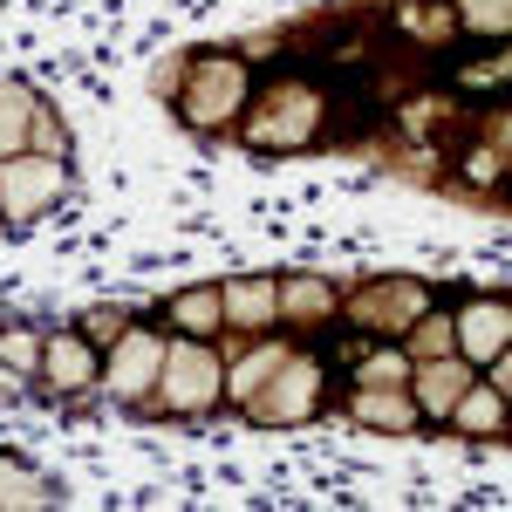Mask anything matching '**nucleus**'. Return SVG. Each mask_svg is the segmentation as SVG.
Segmentation results:
<instances>
[{
	"mask_svg": "<svg viewBox=\"0 0 512 512\" xmlns=\"http://www.w3.org/2000/svg\"><path fill=\"white\" fill-rule=\"evenodd\" d=\"M164 376V410H178V417H192L205 410L212 396H219V355H205L198 342H171L158 362Z\"/></svg>",
	"mask_w": 512,
	"mask_h": 512,
	"instance_id": "nucleus-1",
	"label": "nucleus"
},
{
	"mask_svg": "<svg viewBox=\"0 0 512 512\" xmlns=\"http://www.w3.org/2000/svg\"><path fill=\"white\" fill-rule=\"evenodd\" d=\"M239 96H246V69L239 62H198V82L192 96H185V117L205 130V123H226L239 110Z\"/></svg>",
	"mask_w": 512,
	"mask_h": 512,
	"instance_id": "nucleus-2",
	"label": "nucleus"
},
{
	"mask_svg": "<svg viewBox=\"0 0 512 512\" xmlns=\"http://www.w3.org/2000/svg\"><path fill=\"white\" fill-rule=\"evenodd\" d=\"M55 185H62V171L48 158H14L0 164V212L7 219H35L41 198H55Z\"/></svg>",
	"mask_w": 512,
	"mask_h": 512,
	"instance_id": "nucleus-3",
	"label": "nucleus"
},
{
	"mask_svg": "<svg viewBox=\"0 0 512 512\" xmlns=\"http://www.w3.org/2000/svg\"><path fill=\"white\" fill-rule=\"evenodd\" d=\"M158 362H164V342H158V335H144V328H130L123 349H117V362H110V390H117L123 403H137V396L151 390Z\"/></svg>",
	"mask_w": 512,
	"mask_h": 512,
	"instance_id": "nucleus-4",
	"label": "nucleus"
},
{
	"mask_svg": "<svg viewBox=\"0 0 512 512\" xmlns=\"http://www.w3.org/2000/svg\"><path fill=\"white\" fill-rule=\"evenodd\" d=\"M41 376L55 383V390H89L96 383V355L82 335H48V349H41Z\"/></svg>",
	"mask_w": 512,
	"mask_h": 512,
	"instance_id": "nucleus-5",
	"label": "nucleus"
},
{
	"mask_svg": "<svg viewBox=\"0 0 512 512\" xmlns=\"http://www.w3.org/2000/svg\"><path fill=\"white\" fill-rule=\"evenodd\" d=\"M315 362H287V376H280V390L267 403H253V417H267V424H294V417H308L315 410Z\"/></svg>",
	"mask_w": 512,
	"mask_h": 512,
	"instance_id": "nucleus-6",
	"label": "nucleus"
},
{
	"mask_svg": "<svg viewBox=\"0 0 512 512\" xmlns=\"http://www.w3.org/2000/svg\"><path fill=\"white\" fill-rule=\"evenodd\" d=\"M506 328H512V315H506V301H478V308H465V321L451 328V342H465V355H499L506 349Z\"/></svg>",
	"mask_w": 512,
	"mask_h": 512,
	"instance_id": "nucleus-7",
	"label": "nucleus"
},
{
	"mask_svg": "<svg viewBox=\"0 0 512 512\" xmlns=\"http://www.w3.org/2000/svg\"><path fill=\"white\" fill-rule=\"evenodd\" d=\"M315 123H321L315 96H308V89H294V96L280 103V117L253 123V144H301V137H315Z\"/></svg>",
	"mask_w": 512,
	"mask_h": 512,
	"instance_id": "nucleus-8",
	"label": "nucleus"
},
{
	"mask_svg": "<svg viewBox=\"0 0 512 512\" xmlns=\"http://www.w3.org/2000/svg\"><path fill=\"white\" fill-rule=\"evenodd\" d=\"M458 396H465V369H437V362H424V376H417V403L431 410V417H444V410H458Z\"/></svg>",
	"mask_w": 512,
	"mask_h": 512,
	"instance_id": "nucleus-9",
	"label": "nucleus"
},
{
	"mask_svg": "<svg viewBox=\"0 0 512 512\" xmlns=\"http://www.w3.org/2000/svg\"><path fill=\"white\" fill-rule=\"evenodd\" d=\"M0 506H55V492H48V478H35V472H21V465L0 458Z\"/></svg>",
	"mask_w": 512,
	"mask_h": 512,
	"instance_id": "nucleus-10",
	"label": "nucleus"
},
{
	"mask_svg": "<svg viewBox=\"0 0 512 512\" xmlns=\"http://www.w3.org/2000/svg\"><path fill=\"white\" fill-rule=\"evenodd\" d=\"M28 110H35V96L21 89V82H0V151H14L21 144V130H28Z\"/></svg>",
	"mask_w": 512,
	"mask_h": 512,
	"instance_id": "nucleus-11",
	"label": "nucleus"
},
{
	"mask_svg": "<svg viewBox=\"0 0 512 512\" xmlns=\"http://www.w3.org/2000/svg\"><path fill=\"white\" fill-rule=\"evenodd\" d=\"M171 321H178V328H192V335H205V328H219V287H198V294H178V301H171Z\"/></svg>",
	"mask_w": 512,
	"mask_h": 512,
	"instance_id": "nucleus-12",
	"label": "nucleus"
},
{
	"mask_svg": "<svg viewBox=\"0 0 512 512\" xmlns=\"http://www.w3.org/2000/svg\"><path fill=\"white\" fill-rule=\"evenodd\" d=\"M219 308H233V321H260V315L280 308V294H274V280H246V287H233Z\"/></svg>",
	"mask_w": 512,
	"mask_h": 512,
	"instance_id": "nucleus-13",
	"label": "nucleus"
},
{
	"mask_svg": "<svg viewBox=\"0 0 512 512\" xmlns=\"http://www.w3.org/2000/svg\"><path fill=\"white\" fill-rule=\"evenodd\" d=\"M417 308H424V294H417V287H390V294L376 287V294H362V315H369V321H383V315H417Z\"/></svg>",
	"mask_w": 512,
	"mask_h": 512,
	"instance_id": "nucleus-14",
	"label": "nucleus"
},
{
	"mask_svg": "<svg viewBox=\"0 0 512 512\" xmlns=\"http://www.w3.org/2000/svg\"><path fill=\"white\" fill-rule=\"evenodd\" d=\"M280 369H287V355H280V349H260V355H253V362L233 376V383H226V390H233V396H253L267 376H280Z\"/></svg>",
	"mask_w": 512,
	"mask_h": 512,
	"instance_id": "nucleus-15",
	"label": "nucleus"
},
{
	"mask_svg": "<svg viewBox=\"0 0 512 512\" xmlns=\"http://www.w3.org/2000/svg\"><path fill=\"white\" fill-rule=\"evenodd\" d=\"M355 410H362V424H396V431H403V424H410V403H403V396H362V403H355Z\"/></svg>",
	"mask_w": 512,
	"mask_h": 512,
	"instance_id": "nucleus-16",
	"label": "nucleus"
},
{
	"mask_svg": "<svg viewBox=\"0 0 512 512\" xmlns=\"http://www.w3.org/2000/svg\"><path fill=\"white\" fill-rule=\"evenodd\" d=\"M280 301H287L294 315H321V308H328V287H321V280H294Z\"/></svg>",
	"mask_w": 512,
	"mask_h": 512,
	"instance_id": "nucleus-17",
	"label": "nucleus"
},
{
	"mask_svg": "<svg viewBox=\"0 0 512 512\" xmlns=\"http://www.w3.org/2000/svg\"><path fill=\"white\" fill-rule=\"evenodd\" d=\"M410 349H417V355H444V349H451V321H444V315L417 321V342H410Z\"/></svg>",
	"mask_w": 512,
	"mask_h": 512,
	"instance_id": "nucleus-18",
	"label": "nucleus"
},
{
	"mask_svg": "<svg viewBox=\"0 0 512 512\" xmlns=\"http://www.w3.org/2000/svg\"><path fill=\"white\" fill-rule=\"evenodd\" d=\"M499 417H506V403H499V396H465V424H485V431H492V424H499Z\"/></svg>",
	"mask_w": 512,
	"mask_h": 512,
	"instance_id": "nucleus-19",
	"label": "nucleus"
},
{
	"mask_svg": "<svg viewBox=\"0 0 512 512\" xmlns=\"http://www.w3.org/2000/svg\"><path fill=\"white\" fill-rule=\"evenodd\" d=\"M396 376H403V355H376V362L362 369V383H383V390H390Z\"/></svg>",
	"mask_w": 512,
	"mask_h": 512,
	"instance_id": "nucleus-20",
	"label": "nucleus"
},
{
	"mask_svg": "<svg viewBox=\"0 0 512 512\" xmlns=\"http://www.w3.org/2000/svg\"><path fill=\"white\" fill-rule=\"evenodd\" d=\"M89 335H96V342H117V335H123V315H89Z\"/></svg>",
	"mask_w": 512,
	"mask_h": 512,
	"instance_id": "nucleus-21",
	"label": "nucleus"
},
{
	"mask_svg": "<svg viewBox=\"0 0 512 512\" xmlns=\"http://www.w3.org/2000/svg\"><path fill=\"white\" fill-rule=\"evenodd\" d=\"M0 396H14V376H7V369H0Z\"/></svg>",
	"mask_w": 512,
	"mask_h": 512,
	"instance_id": "nucleus-22",
	"label": "nucleus"
}]
</instances>
